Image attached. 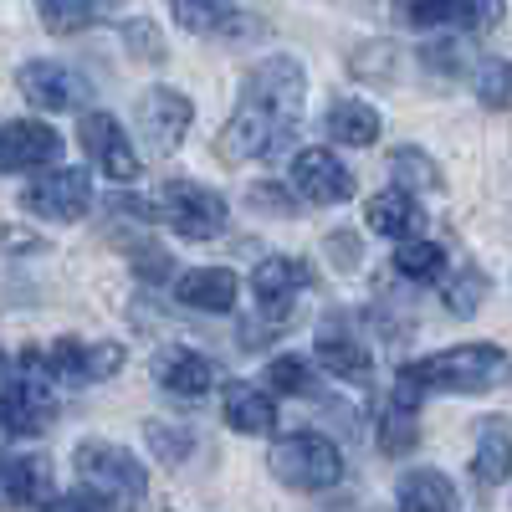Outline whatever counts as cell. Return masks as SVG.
<instances>
[{
    "instance_id": "6da1fadb",
    "label": "cell",
    "mask_w": 512,
    "mask_h": 512,
    "mask_svg": "<svg viewBox=\"0 0 512 512\" xmlns=\"http://www.w3.org/2000/svg\"><path fill=\"white\" fill-rule=\"evenodd\" d=\"M512 379V354L497 344H461V349H441L425 354L415 364L400 369L395 379V410H420L425 395H487L497 384Z\"/></svg>"
},
{
    "instance_id": "7a4b0ae2",
    "label": "cell",
    "mask_w": 512,
    "mask_h": 512,
    "mask_svg": "<svg viewBox=\"0 0 512 512\" xmlns=\"http://www.w3.org/2000/svg\"><path fill=\"white\" fill-rule=\"evenodd\" d=\"M77 482L82 492H88L98 507H118V512H134L144 497H149V472H144V461H134L123 446L113 441H82L77 456Z\"/></svg>"
},
{
    "instance_id": "3957f363",
    "label": "cell",
    "mask_w": 512,
    "mask_h": 512,
    "mask_svg": "<svg viewBox=\"0 0 512 512\" xmlns=\"http://www.w3.org/2000/svg\"><path fill=\"white\" fill-rule=\"evenodd\" d=\"M21 369L26 374H41V379H57V384H98L108 374L123 369V344H108V338H52L47 349H26L21 354Z\"/></svg>"
},
{
    "instance_id": "277c9868",
    "label": "cell",
    "mask_w": 512,
    "mask_h": 512,
    "mask_svg": "<svg viewBox=\"0 0 512 512\" xmlns=\"http://www.w3.org/2000/svg\"><path fill=\"white\" fill-rule=\"evenodd\" d=\"M272 477L292 492H328L338 487V477H344V456H338V446L318 431H297V436H282L267 456Z\"/></svg>"
},
{
    "instance_id": "5b68a950",
    "label": "cell",
    "mask_w": 512,
    "mask_h": 512,
    "mask_svg": "<svg viewBox=\"0 0 512 512\" xmlns=\"http://www.w3.org/2000/svg\"><path fill=\"white\" fill-rule=\"evenodd\" d=\"M159 210V221H169L180 236L190 241H210V236H221L226 231V195L221 190H210V185H195V180H169L154 200Z\"/></svg>"
},
{
    "instance_id": "8992f818",
    "label": "cell",
    "mask_w": 512,
    "mask_h": 512,
    "mask_svg": "<svg viewBox=\"0 0 512 512\" xmlns=\"http://www.w3.org/2000/svg\"><path fill=\"white\" fill-rule=\"evenodd\" d=\"M292 128H297V123H287V118H277V113H267V108L241 103V108L231 113V123L221 128L216 149H221V159H231V164H246V159H277V154H287Z\"/></svg>"
},
{
    "instance_id": "52a82bcc",
    "label": "cell",
    "mask_w": 512,
    "mask_h": 512,
    "mask_svg": "<svg viewBox=\"0 0 512 512\" xmlns=\"http://www.w3.org/2000/svg\"><path fill=\"white\" fill-rule=\"evenodd\" d=\"M303 93H308V77H303V62H292V57L256 62L241 82V103L267 108L287 123H297V113H303Z\"/></svg>"
},
{
    "instance_id": "ba28073f",
    "label": "cell",
    "mask_w": 512,
    "mask_h": 512,
    "mask_svg": "<svg viewBox=\"0 0 512 512\" xmlns=\"http://www.w3.org/2000/svg\"><path fill=\"white\" fill-rule=\"evenodd\" d=\"M21 205L31 210V216L57 221V226L82 221L88 205H93V180H88V169H52V175H36L21 190Z\"/></svg>"
},
{
    "instance_id": "9c48e42d",
    "label": "cell",
    "mask_w": 512,
    "mask_h": 512,
    "mask_svg": "<svg viewBox=\"0 0 512 512\" xmlns=\"http://www.w3.org/2000/svg\"><path fill=\"white\" fill-rule=\"evenodd\" d=\"M313 282L308 262H297V256H267L262 267L251 272V292H256V308H262V323L277 333L292 308H297V292Z\"/></svg>"
},
{
    "instance_id": "30bf717a",
    "label": "cell",
    "mask_w": 512,
    "mask_h": 512,
    "mask_svg": "<svg viewBox=\"0 0 512 512\" xmlns=\"http://www.w3.org/2000/svg\"><path fill=\"white\" fill-rule=\"evenodd\" d=\"M77 144H82V154H88L108 180H118V185H134L139 180V154H134V144H128L123 123L113 113H82Z\"/></svg>"
},
{
    "instance_id": "8fae6325",
    "label": "cell",
    "mask_w": 512,
    "mask_h": 512,
    "mask_svg": "<svg viewBox=\"0 0 512 512\" xmlns=\"http://www.w3.org/2000/svg\"><path fill=\"white\" fill-rule=\"evenodd\" d=\"M57 415V400H52V384L41 374H16L6 390H0V431L6 436H41Z\"/></svg>"
},
{
    "instance_id": "7c38bea8",
    "label": "cell",
    "mask_w": 512,
    "mask_h": 512,
    "mask_svg": "<svg viewBox=\"0 0 512 512\" xmlns=\"http://www.w3.org/2000/svg\"><path fill=\"white\" fill-rule=\"evenodd\" d=\"M287 190H297L308 205H344L354 195V175L344 159H333V149H303L292 159Z\"/></svg>"
},
{
    "instance_id": "4fadbf2b",
    "label": "cell",
    "mask_w": 512,
    "mask_h": 512,
    "mask_svg": "<svg viewBox=\"0 0 512 512\" xmlns=\"http://www.w3.org/2000/svg\"><path fill=\"white\" fill-rule=\"evenodd\" d=\"M190 118H195V108L180 88H149L139 98V134L154 154H175L190 134Z\"/></svg>"
},
{
    "instance_id": "5bb4252c",
    "label": "cell",
    "mask_w": 512,
    "mask_h": 512,
    "mask_svg": "<svg viewBox=\"0 0 512 512\" xmlns=\"http://www.w3.org/2000/svg\"><path fill=\"white\" fill-rule=\"evenodd\" d=\"M62 159V134L52 123L11 118L0 128V175H21V169H47Z\"/></svg>"
},
{
    "instance_id": "9a60e30c",
    "label": "cell",
    "mask_w": 512,
    "mask_h": 512,
    "mask_svg": "<svg viewBox=\"0 0 512 512\" xmlns=\"http://www.w3.org/2000/svg\"><path fill=\"white\" fill-rule=\"evenodd\" d=\"M16 88L31 108H47V113H67V108H82L88 98V82H82L72 67L62 62H26L16 72Z\"/></svg>"
},
{
    "instance_id": "2e32d148",
    "label": "cell",
    "mask_w": 512,
    "mask_h": 512,
    "mask_svg": "<svg viewBox=\"0 0 512 512\" xmlns=\"http://www.w3.org/2000/svg\"><path fill=\"white\" fill-rule=\"evenodd\" d=\"M47 502H52V466L36 456L0 451V512L47 507Z\"/></svg>"
},
{
    "instance_id": "e0dca14e",
    "label": "cell",
    "mask_w": 512,
    "mask_h": 512,
    "mask_svg": "<svg viewBox=\"0 0 512 512\" xmlns=\"http://www.w3.org/2000/svg\"><path fill=\"white\" fill-rule=\"evenodd\" d=\"M400 16L410 26H461V31H492L502 21V0H405Z\"/></svg>"
},
{
    "instance_id": "ac0fdd59",
    "label": "cell",
    "mask_w": 512,
    "mask_h": 512,
    "mask_svg": "<svg viewBox=\"0 0 512 512\" xmlns=\"http://www.w3.org/2000/svg\"><path fill=\"white\" fill-rule=\"evenodd\" d=\"M154 379H159V390H169V395H180V400H200V395L216 390L221 369H216V359H205V354H195V349L175 344V349H164V354L154 359Z\"/></svg>"
},
{
    "instance_id": "d6986e66",
    "label": "cell",
    "mask_w": 512,
    "mask_h": 512,
    "mask_svg": "<svg viewBox=\"0 0 512 512\" xmlns=\"http://www.w3.org/2000/svg\"><path fill=\"white\" fill-rule=\"evenodd\" d=\"M512 477V420L507 415H487L477 425V451H472V482L482 492H497Z\"/></svg>"
},
{
    "instance_id": "ffe728a7",
    "label": "cell",
    "mask_w": 512,
    "mask_h": 512,
    "mask_svg": "<svg viewBox=\"0 0 512 512\" xmlns=\"http://www.w3.org/2000/svg\"><path fill=\"white\" fill-rule=\"evenodd\" d=\"M236 292H241V282H236L231 267H195V272H185L175 282V297L185 308H195V313H231Z\"/></svg>"
},
{
    "instance_id": "44dd1931",
    "label": "cell",
    "mask_w": 512,
    "mask_h": 512,
    "mask_svg": "<svg viewBox=\"0 0 512 512\" xmlns=\"http://www.w3.org/2000/svg\"><path fill=\"white\" fill-rule=\"evenodd\" d=\"M318 364L333 379H349V384H369L374 379V354L364 349V338H354L349 328H323L318 333Z\"/></svg>"
},
{
    "instance_id": "7402d4cb",
    "label": "cell",
    "mask_w": 512,
    "mask_h": 512,
    "mask_svg": "<svg viewBox=\"0 0 512 512\" xmlns=\"http://www.w3.org/2000/svg\"><path fill=\"white\" fill-rule=\"evenodd\" d=\"M364 221L374 236H390V241H415L420 226H425V210L415 195L405 190H379L369 205H364Z\"/></svg>"
},
{
    "instance_id": "603a6c76",
    "label": "cell",
    "mask_w": 512,
    "mask_h": 512,
    "mask_svg": "<svg viewBox=\"0 0 512 512\" xmlns=\"http://www.w3.org/2000/svg\"><path fill=\"white\" fill-rule=\"evenodd\" d=\"M323 128H328V139H333V144L364 149V144H374V139H379L384 118H379V108H374V103H359V98H338V103H328V113H323Z\"/></svg>"
},
{
    "instance_id": "cb8c5ba5",
    "label": "cell",
    "mask_w": 512,
    "mask_h": 512,
    "mask_svg": "<svg viewBox=\"0 0 512 512\" xmlns=\"http://www.w3.org/2000/svg\"><path fill=\"white\" fill-rule=\"evenodd\" d=\"M226 425L236 436H272L277 431V405L256 384H231L226 390Z\"/></svg>"
},
{
    "instance_id": "d4e9b609",
    "label": "cell",
    "mask_w": 512,
    "mask_h": 512,
    "mask_svg": "<svg viewBox=\"0 0 512 512\" xmlns=\"http://www.w3.org/2000/svg\"><path fill=\"white\" fill-rule=\"evenodd\" d=\"M400 512H456V487L451 477L431 472V466H415L400 477Z\"/></svg>"
},
{
    "instance_id": "484cf974",
    "label": "cell",
    "mask_w": 512,
    "mask_h": 512,
    "mask_svg": "<svg viewBox=\"0 0 512 512\" xmlns=\"http://www.w3.org/2000/svg\"><path fill=\"white\" fill-rule=\"evenodd\" d=\"M390 175L400 180L395 190H405V195H415V190H441L446 180H441V169H436V159L425 154V149H395L390 154Z\"/></svg>"
},
{
    "instance_id": "4316f807",
    "label": "cell",
    "mask_w": 512,
    "mask_h": 512,
    "mask_svg": "<svg viewBox=\"0 0 512 512\" xmlns=\"http://www.w3.org/2000/svg\"><path fill=\"white\" fill-rule=\"evenodd\" d=\"M36 16L52 36H77L98 21V0H36Z\"/></svg>"
},
{
    "instance_id": "83f0119b",
    "label": "cell",
    "mask_w": 512,
    "mask_h": 512,
    "mask_svg": "<svg viewBox=\"0 0 512 512\" xmlns=\"http://www.w3.org/2000/svg\"><path fill=\"white\" fill-rule=\"evenodd\" d=\"M395 272L400 277H410V282H441L446 277V251L436 246V241H400V251H395Z\"/></svg>"
},
{
    "instance_id": "f1b7e54d",
    "label": "cell",
    "mask_w": 512,
    "mask_h": 512,
    "mask_svg": "<svg viewBox=\"0 0 512 512\" xmlns=\"http://www.w3.org/2000/svg\"><path fill=\"white\" fill-rule=\"evenodd\" d=\"M149 446H154V456L159 461H169V466H180V461H190V451H195V431L190 425H180V420H149Z\"/></svg>"
},
{
    "instance_id": "f546056e",
    "label": "cell",
    "mask_w": 512,
    "mask_h": 512,
    "mask_svg": "<svg viewBox=\"0 0 512 512\" xmlns=\"http://www.w3.org/2000/svg\"><path fill=\"white\" fill-rule=\"evenodd\" d=\"M169 11H175V21L185 31H221L231 21V0H169Z\"/></svg>"
},
{
    "instance_id": "4dcf8cb0",
    "label": "cell",
    "mask_w": 512,
    "mask_h": 512,
    "mask_svg": "<svg viewBox=\"0 0 512 512\" xmlns=\"http://www.w3.org/2000/svg\"><path fill=\"white\" fill-rule=\"evenodd\" d=\"M267 384L277 395H313L318 390V384H313V364L297 359V354H277L267 364Z\"/></svg>"
},
{
    "instance_id": "1f68e13d",
    "label": "cell",
    "mask_w": 512,
    "mask_h": 512,
    "mask_svg": "<svg viewBox=\"0 0 512 512\" xmlns=\"http://www.w3.org/2000/svg\"><path fill=\"white\" fill-rule=\"evenodd\" d=\"M477 98L497 113H512V62L492 57V62L477 67Z\"/></svg>"
},
{
    "instance_id": "d6a6232c",
    "label": "cell",
    "mask_w": 512,
    "mask_h": 512,
    "mask_svg": "<svg viewBox=\"0 0 512 512\" xmlns=\"http://www.w3.org/2000/svg\"><path fill=\"white\" fill-rule=\"evenodd\" d=\"M415 446H420V425H415V415L390 405V415L379 420V451H384V456H410Z\"/></svg>"
},
{
    "instance_id": "836d02e7",
    "label": "cell",
    "mask_w": 512,
    "mask_h": 512,
    "mask_svg": "<svg viewBox=\"0 0 512 512\" xmlns=\"http://www.w3.org/2000/svg\"><path fill=\"white\" fill-rule=\"evenodd\" d=\"M482 297H487V277H482L477 267H461V277L446 287V308H451L456 318H472V313L482 308Z\"/></svg>"
},
{
    "instance_id": "e575fe53",
    "label": "cell",
    "mask_w": 512,
    "mask_h": 512,
    "mask_svg": "<svg viewBox=\"0 0 512 512\" xmlns=\"http://www.w3.org/2000/svg\"><path fill=\"white\" fill-rule=\"evenodd\" d=\"M349 67H354V77H379V82H390L395 77V47L390 41H364V47H354V57H349Z\"/></svg>"
},
{
    "instance_id": "d590c367",
    "label": "cell",
    "mask_w": 512,
    "mask_h": 512,
    "mask_svg": "<svg viewBox=\"0 0 512 512\" xmlns=\"http://www.w3.org/2000/svg\"><path fill=\"white\" fill-rule=\"evenodd\" d=\"M123 47H128V57H139V62H149V67L164 62V36H159L154 21H128V26H123Z\"/></svg>"
},
{
    "instance_id": "8d00e7d4",
    "label": "cell",
    "mask_w": 512,
    "mask_h": 512,
    "mask_svg": "<svg viewBox=\"0 0 512 512\" xmlns=\"http://www.w3.org/2000/svg\"><path fill=\"white\" fill-rule=\"evenodd\" d=\"M128 262H134V272H139L144 282H164V277H169V256H164V246H154V241H128Z\"/></svg>"
},
{
    "instance_id": "74e56055",
    "label": "cell",
    "mask_w": 512,
    "mask_h": 512,
    "mask_svg": "<svg viewBox=\"0 0 512 512\" xmlns=\"http://www.w3.org/2000/svg\"><path fill=\"white\" fill-rule=\"evenodd\" d=\"M420 62L431 72H441V77H456L461 72V47H456V41H436V47L420 52Z\"/></svg>"
},
{
    "instance_id": "f35d334b",
    "label": "cell",
    "mask_w": 512,
    "mask_h": 512,
    "mask_svg": "<svg viewBox=\"0 0 512 512\" xmlns=\"http://www.w3.org/2000/svg\"><path fill=\"white\" fill-rule=\"evenodd\" d=\"M246 200H251V205H262V210H282V216L292 210V190H282V185H251Z\"/></svg>"
},
{
    "instance_id": "ab89813d",
    "label": "cell",
    "mask_w": 512,
    "mask_h": 512,
    "mask_svg": "<svg viewBox=\"0 0 512 512\" xmlns=\"http://www.w3.org/2000/svg\"><path fill=\"white\" fill-rule=\"evenodd\" d=\"M41 512H103V507H98L93 497H52Z\"/></svg>"
},
{
    "instance_id": "60d3db41",
    "label": "cell",
    "mask_w": 512,
    "mask_h": 512,
    "mask_svg": "<svg viewBox=\"0 0 512 512\" xmlns=\"http://www.w3.org/2000/svg\"><path fill=\"white\" fill-rule=\"evenodd\" d=\"M0 369H6V359H0Z\"/></svg>"
}]
</instances>
